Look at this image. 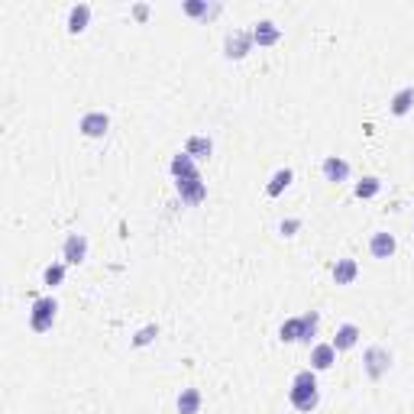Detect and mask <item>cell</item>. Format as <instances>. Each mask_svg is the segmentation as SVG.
Returning a JSON list of instances; mask_svg holds the SVG:
<instances>
[{
	"label": "cell",
	"instance_id": "7c38bea8",
	"mask_svg": "<svg viewBox=\"0 0 414 414\" xmlns=\"http://www.w3.org/2000/svg\"><path fill=\"white\" fill-rule=\"evenodd\" d=\"M359 343V327L356 324H340L337 333H333V349L337 353H347V349H353Z\"/></svg>",
	"mask_w": 414,
	"mask_h": 414
},
{
	"label": "cell",
	"instance_id": "d6986e66",
	"mask_svg": "<svg viewBox=\"0 0 414 414\" xmlns=\"http://www.w3.org/2000/svg\"><path fill=\"white\" fill-rule=\"evenodd\" d=\"M301 330H304L301 317H288L282 327H279V340H282V343H301Z\"/></svg>",
	"mask_w": 414,
	"mask_h": 414
},
{
	"label": "cell",
	"instance_id": "e0dca14e",
	"mask_svg": "<svg viewBox=\"0 0 414 414\" xmlns=\"http://www.w3.org/2000/svg\"><path fill=\"white\" fill-rule=\"evenodd\" d=\"M292 179H295L292 169H279L272 179H269V185H265V194H269V198H279V194H282V191L292 185Z\"/></svg>",
	"mask_w": 414,
	"mask_h": 414
},
{
	"label": "cell",
	"instance_id": "30bf717a",
	"mask_svg": "<svg viewBox=\"0 0 414 414\" xmlns=\"http://www.w3.org/2000/svg\"><path fill=\"white\" fill-rule=\"evenodd\" d=\"M279 39H282V29L275 26L272 19H259V23L253 26V42L256 46H275Z\"/></svg>",
	"mask_w": 414,
	"mask_h": 414
},
{
	"label": "cell",
	"instance_id": "7a4b0ae2",
	"mask_svg": "<svg viewBox=\"0 0 414 414\" xmlns=\"http://www.w3.org/2000/svg\"><path fill=\"white\" fill-rule=\"evenodd\" d=\"M56 314H58L56 298H39V301L33 304V310H29V327L36 330V333H46V330H52V324H56Z\"/></svg>",
	"mask_w": 414,
	"mask_h": 414
},
{
	"label": "cell",
	"instance_id": "7402d4cb",
	"mask_svg": "<svg viewBox=\"0 0 414 414\" xmlns=\"http://www.w3.org/2000/svg\"><path fill=\"white\" fill-rule=\"evenodd\" d=\"M379 188H382V181H379L376 175H366L363 181H356V198H363V201H366V198H376Z\"/></svg>",
	"mask_w": 414,
	"mask_h": 414
},
{
	"label": "cell",
	"instance_id": "44dd1931",
	"mask_svg": "<svg viewBox=\"0 0 414 414\" xmlns=\"http://www.w3.org/2000/svg\"><path fill=\"white\" fill-rule=\"evenodd\" d=\"M411 107H414V88H401V91L392 97V113H395V117H405Z\"/></svg>",
	"mask_w": 414,
	"mask_h": 414
},
{
	"label": "cell",
	"instance_id": "ac0fdd59",
	"mask_svg": "<svg viewBox=\"0 0 414 414\" xmlns=\"http://www.w3.org/2000/svg\"><path fill=\"white\" fill-rule=\"evenodd\" d=\"M185 152H188L191 159H210V152H214V142L207 140V136H191L185 142Z\"/></svg>",
	"mask_w": 414,
	"mask_h": 414
},
{
	"label": "cell",
	"instance_id": "3957f363",
	"mask_svg": "<svg viewBox=\"0 0 414 414\" xmlns=\"http://www.w3.org/2000/svg\"><path fill=\"white\" fill-rule=\"evenodd\" d=\"M363 366H366V376L369 379H382L392 366V353L386 347H369L366 356H363Z\"/></svg>",
	"mask_w": 414,
	"mask_h": 414
},
{
	"label": "cell",
	"instance_id": "484cf974",
	"mask_svg": "<svg viewBox=\"0 0 414 414\" xmlns=\"http://www.w3.org/2000/svg\"><path fill=\"white\" fill-rule=\"evenodd\" d=\"M133 17L140 19V23L142 19H149V3H136V7H133Z\"/></svg>",
	"mask_w": 414,
	"mask_h": 414
},
{
	"label": "cell",
	"instance_id": "cb8c5ba5",
	"mask_svg": "<svg viewBox=\"0 0 414 414\" xmlns=\"http://www.w3.org/2000/svg\"><path fill=\"white\" fill-rule=\"evenodd\" d=\"M301 324H304V330H301V343H310V337L317 333V324H320L317 310H308V314H301Z\"/></svg>",
	"mask_w": 414,
	"mask_h": 414
},
{
	"label": "cell",
	"instance_id": "2e32d148",
	"mask_svg": "<svg viewBox=\"0 0 414 414\" xmlns=\"http://www.w3.org/2000/svg\"><path fill=\"white\" fill-rule=\"evenodd\" d=\"M172 175L175 179H191V175H198V165H194V159H191L188 152H179L175 159H172Z\"/></svg>",
	"mask_w": 414,
	"mask_h": 414
},
{
	"label": "cell",
	"instance_id": "5b68a950",
	"mask_svg": "<svg viewBox=\"0 0 414 414\" xmlns=\"http://www.w3.org/2000/svg\"><path fill=\"white\" fill-rule=\"evenodd\" d=\"M175 188H179V198L185 201V204H204V201H207V185L201 181V175L179 179V181H175Z\"/></svg>",
	"mask_w": 414,
	"mask_h": 414
},
{
	"label": "cell",
	"instance_id": "6da1fadb",
	"mask_svg": "<svg viewBox=\"0 0 414 414\" xmlns=\"http://www.w3.org/2000/svg\"><path fill=\"white\" fill-rule=\"evenodd\" d=\"M288 398H292V405L298 411H314L320 401V392H317V376H314V369H304L298 376L292 379V388H288Z\"/></svg>",
	"mask_w": 414,
	"mask_h": 414
},
{
	"label": "cell",
	"instance_id": "8992f818",
	"mask_svg": "<svg viewBox=\"0 0 414 414\" xmlns=\"http://www.w3.org/2000/svg\"><path fill=\"white\" fill-rule=\"evenodd\" d=\"M62 259L68 265H81L88 259V236L85 233H68L62 243Z\"/></svg>",
	"mask_w": 414,
	"mask_h": 414
},
{
	"label": "cell",
	"instance_id": "52a82bcc",
	"mask_svg": "<svg viewBox=\"0 0 414 414\" xmlns=\"http://www.w3.org/2000/svg\"><path fill=\"white\" fill-rule=\"evenodd\" d=\"M253 46H256L253 33H240V29H236V33H230V36L224 39V56L240 62V58L249 56V49H253Z\"/></svg>",
	"mask_w": 414,
	"mask_h": 414
},
{
	"label": "cell",
	"instance_id": "9a60e30c",
	"mask_svg": "<svg viewBox=\"0 0 414 414\" xmlns=\"http://www.w3.org/2000/svg\"><path fill=\"white\" fill-rule=\"evenodd\" d=\"M175 408H179V414H198L201 411V392L198 388H181Z\"/></svg>",
	"mask_w": 414,
	"mask_h": 414
},
{
	"label": "cell",
	"instance_id": "d4e9b609",
	"mask_svg": "<svg viewBox=\"0 0 414 414\" xmlns=\"http://www.w3.org/2000/svg\"><path fill=\"white\" fill-rule=\"evenodd\" d=\"M156 337H159V324H146L142 330H136V337H133V347H149Z\"/></svg>",
	"mask_w": 414,
	"mask_h": 414
},
{
	"label": "cell",
	"instance_id": "277c9868",
	"mask_svg": "<svg viewBox=\"0 0 414 414\" xmlns=\"http://www.w3.org/2000/svg\"><path fill=\"white\" fill-rule=\"evenodd\" d=\"M78 130L85 133L88 140H101V136H107V130H110V117L104 110H88L85 117H81V123H78Z\"/></svg>",
	"mask_w": 414,
	"mask_h": 414
},
{
	"label": "cell",
	"instance_id": "5bb4252c",
	"mask_svg": "<svg viewBox=\"0 0 414 414\" xmlns=\"http://www.w3.org/2000/svg\"><path fill=\"white\" fill-rule=\"evenodd\" d=\"M359 275V265L356 259H337V265H333V282L337 285H353Z\"/></svg>",
	"mask_w": 414,
	"mask_h": 414
},
{
	"label": "cell",
	"instance_id": "4fadbf2b",
	"mask_svg": "<svg viewBox=\"0 0 414 414\" xmlns=\"http://www.w3.org/2000/svg\"><path fill=\"white\" fill-rule=\"evenodd\" d=\"M91 23V7L88 3H75L68 10V33H85Z\"/></svg>",
	"mask_w": 414,
	"mask_h": 414
},
{
	"label": "cell",
	"instance_id": "603a6c76",
	"mask_svg": "<svg viewBox=\"0 0 414 414\" xmlns=\"http://www.w3.org/2000/svg\"><path fill=\"white\" fill-rule=\"evenodd\" d=\"M42 282H46L49 288H56V285L65 282V263H52V265H46V272H42Z\"/></svg>",
	"mask_w": 414,
	"mask_h": 414
},
{
	"label": "cell",
	"instance_id": "ffe728a7",
	"mask_svg": "<svg viewBox=\"0 0 414 414\" xmlns=\"http://www.w3.org/2000/svg\"><path fill=\"white\" fill-rule=\"evenodd\" d=\"M217 3H207V0H185V13L194 19H207V17H214L217 13Z\"/></svg>",
	"mask_w": 414,
	"mask_h": 414
},
{
	"label": "cell",
	"instance_id": "8fae6325",
	"mask_svg": "<svg viewBox=\"0 0 414 414\" xmlns=\"http://www.w3.org/2000/svg\"><path fill=\"white\" fill-rule=\"evenodd\" d=\"M320 169H324V179L333 181V185H340V181H347V179H349V162H347V159H340V156H327Z\"/></svg>",
	"mask_w": 414,
	"mask_h": 414
},
{
	"label": "cell",
	"instance_id": "4316f807",
	"mask_svg": "<svg viewBox=\"0 0 414 414\" xmlns=\"http://www.w3.org/2000/svg\"><path fill=\"white\" fill-rule=\"evenodd\" d=\"M298 226H301V220H285V224H282V233H285V236H292L295 230H298Z\"/></svg>",
	"mask_w": 414,
	"mask_h": 414
},
{
	"label": "cell",
	"instance_id": "ba28073f",
	"mask_svg": "<svg viewBox=\"0 0 414 414\" xmlns=\"http://www.w3.org/2000/svg\"><path fill=\"white\" fill-rule=\"evenodd\" d=\"M395 249H398V243L388 230H379V233H372V240H369V253L376 256V259H392Z\"/></svg>",
	"mask_w": 414,
	"mask_h": 414
},
{
	"label": "cell",
	"instance_id": "9c48e42d",
	"mask_svg": "<svg viewBox=\"0 0 414 414\" xmlns=\"http://www.w3.org/2000/svg\"><path fill=\"white\" fill-rule=\"evenodd\" d=\"M333 363H337L333 343H317V347L310 349V369H314V372H327Z\"/></svg>",
	"mask_w": 414,
	"mask_h": 414
}]
</instances>
